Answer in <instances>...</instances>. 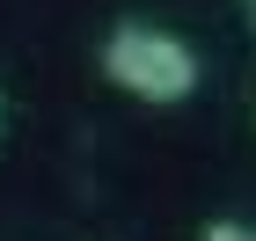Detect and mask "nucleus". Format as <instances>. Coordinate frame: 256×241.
<instances>
[{
  "label": "nucleus",
  "instance_id": "obj_1",
  "mask_svg": "<svg viewBox=\"0 0 256 241\" xmlns=\"http://www.w3.org/2000/svg\"><path fill=\"white\" fill-rule=\"evenodd\" d=\"M96 66H102V80H110V88H124L132 102H154V110L190 102L198 80H205L198 51L176 37V29H161V22H118V29L102 37Z\"/></svg>",
  "mask_w": 256,
  "mask_h": 241
},
{
  "label": "nucleus",
  "instance_id": "obj_2",
  "mask_svg": "<svg viewBox=\"0 0 256 241\" xmlns=\"http://www.w3.org/2000/svg\"><path fill=\"white\" fill-rule=\"evenodd\" d=\"M198 241H256V220H205Z\"/></svg>",
  "mask_w": 256,
  "mask_h": 241
},
{
  "label": "nucleus",
  "instance_id": "obj_3",
  "mask_svg": "<svg viewBox=\"0 0 256 241\" xmlns=\"http://www.w3.org/2000/svg\"><path fill=\"white\" fill-rule=\"evenodd\" d=\"M0 124H8V95H0Z\"/></svg>",
  "mask_w": 256,
  "mask_h": 241
},
{
  "label": "nucleus",
  "instance_id": "obj_4",
  "mask_svg": "<svg viewBox=\"0 0 256 241\" xmlns=\"http://www.w3.org/2000/svg\"><path fill=\"white\" fill-rule=\"evenodd\" d=\"M242 7H249V22H256V0H242Z\"/></svg>",
  "mask_w": 256,
  "mask_h": 241
}]
</instances>
